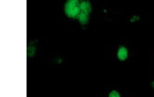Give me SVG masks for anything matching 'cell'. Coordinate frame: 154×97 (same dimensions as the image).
Masks as SVG:
<instances>
[{
    "mask_svg": "<svg viewBox=\"0 0 154 97\" xmlns=\"http://www.w3.org/2000/svg\"><path fill=\"white\" fill-rule=\"evenodd\" d=\"M80 12V2L78 1L70 0L65 4V12L68 17L77 19Z\"/></svg>",
    "mask_w": 154,
    "mask_h": 97,
    "instance_id": "1",
    "label": "cell"
},
{
    "mask_svg": "<svg viewBox=\"0 0 154 97\" xmlns=\"http://www.w3.org/2000/svg\"><path fill=\"white\" fill-rule=\"evenodd\" d=\"M117 57L121 62H125L129 57V51L126 46H119L117 51Z\"/></svg>",
    "mask_w": 154,
    "mask_h": 97,
    "instance_id": "2",
    "label": "cell"
},
{
    "mask_svg": "<svg viewBox=\"0 0 154 97\" xmlns=\"http://www.w3.org/2000/svg\"><path fill=\"white\" fill-rule=\"evenodd\" d=\"M81 11L89 14L91 11V4L88 1H82L80 2Z\"/></svg>",
    "mask_w": 154,
    "mask_h": 97,
    "instance_id": "3",
    "label": "cell"
},
{
    "mask_svg": "<svg viewBox=\"0 0 154 97\" xmlns=\"http://www.w3.org/2000/svg\"><path fill=\"white\" fill-rule=\"evenodd\" d=\"M89 14L88 13L81 11L80 14L79 15L78 18L79 21L81 24H85L88 23L89 20Z\"/></svg>",
    "mask_w": 154,
    "mask_h": 97,
    "instance_id": "4",
    "label": "cell"
},
{
    "mask_svg": "<svg viewBox=\"0 0 154 97\" xmlns=\"http://www.w3.org/2000/svg\"><path fill=\"white\" fill-rule=\"evenodd\" d=\"M141 18H140V16L139 15H134L133 16H131V17L130 18V22L131 23H135L137 22H138L140 21Z\"/></svg>",
    "mask_w": 154,
    "mask_h": 97,
    "instance_id": "5",
    "label": "cell"
},
{
    "mask_svg": "<svg viewBox=\"0 0 154 97\" xmlns=\"http://www.w3.org/2000/svg\"><path fill=\"white\" fill-rule=\"evenodd\" d=\"M109 97H121V95L117 90H113L109 94Z\"/></svg>",
    "mask_w": 154,
    "mask_h": 97,
    "instance_id": "6",
    "label": "cell"
},
{
    "mask_svg": "<svg viewBox=\"0 0 154 97\" xmlns=\"http://www.w3.org/2000/svg\"><path fill=\"white\" fill-rule=\"evenodd\" d=\"M151 86H152V89L154 90V80L151 83Z\"/></svg>",
    "mask_w": 154,
    "mask_h": 97,
    "instance_id": "7",
    "label": "cell"
}]
</instances>
